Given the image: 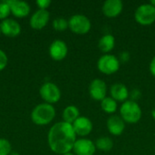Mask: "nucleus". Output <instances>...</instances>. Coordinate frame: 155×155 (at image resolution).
Segmentation results:
<instances>
[{"label":"nucleus","mask_w":155,"mask_h":155,"mask_svg":"<svg viewBox=\"0 0 155 155\" xmlns=\"http://www.w3.org/2000/svg\"><path fill=\"white\" fill-rule=\"evenodd\" d=\"M7 63H8V58L6 54L2 49H0V72L6 67Z\"/></svg>","instance_id":"nucleus-25"},{"label":"nucleus","mask_w":155,"mask_h":155,"mask_svg":"<svg viewBox=\"0 0 155 155\" xmlns=\"http://www.w3.org/2000/svg\"><path fill=\"white\" fill-rule=\"evenodd\" d=\"M111 97L116 102H125L129 96V91L127 87L121 83L114 84L110 89Z\"/></svg>","instance_id":"nucleus-17"},{"label":"nucleus","mask_w":155,"mask_h":155,"mask_svg":"<svg viewBox=\"0 0 155 155\" xmlns=\"http://www.w3.org/2000/svg\"><path fill=\"white\" fill-rule=\"evenodd\" d=\"M72 125L76 135L79 136H86L93 130V123L86 116H80Z\"/></svg>","instance_id":"nucleus-14"},{"label":"nucleus","mask_w":155,"mask_h":155,"mask_svg":"<svg viewBox=\"0 0 155 155\" xmlns=\"http://www.w3.org/2000/svg\"><path fill=\"white\" fill-rule=\"evenodd\" d=\"M151 4H152L153 5H154V6H155V0H152V2H151Z\"/></svg>","instance_id":"nucleus-31"},{"label":"nucleus","mask_w":155,"mask_h":155,"mask_svg":"<svg viewBox=\"0 0 155 155\" xmlns=\"http://www.w3.org/2000/svg\"><path fill=\"white\" fill-rule=\"evenodd\" d=\"M49 19L50 13L48 10L38 9L32 15L30 18V25L35 30H41L48 24Z\"/></svg>","instance_id":"nucleus-11"},{"label":"nucleus","mask_w":155,"mask_h":155,"mask_svg":"<svg viewBox=\"0 0 155 155\" xmlns=\"http://www.w3.org/2000/svg\"><path fill=\"white\" fill-rule=\"evenodd\" d=\"M39 94L41 98L46 104H50L57 103L61 98V91L59 87L51 82H47L42 84L39 90Z\"/></svg>","instance_id":"nucleus-7"},{"label":"nucleus","mask_w":155,"mask_h":155,"mask_svg":"<svg viewBox=\"0 0 155 155\" xmlns=\"http://www.w3.org/2000/svg\"><path fill=\"white\" fill-rule=\"evenodd\" d=\"M134 18L143 25H152L155 21V6L151 3L139 5L135 10Z\"/></svg>","instance_id":"nucleus-5"},{"label":"nucleus","mask_w":155,"mask_h":155,"mask_svg":"<svg viewBox=\"0 0 155 155\" xmlns=\"http://www.w3.org/2000/svg\"><path fill=\"white\" fill-rule=\"evenodd\" d=\"M10 6L11 14L17 18H24L27 16L30 13V5L25 1L19 0H7Z\"/></svg>","instance_id":"nucleus-13"},{"label":"nucleus","mask_w":155,"mask_h":155,"mask_svg":"<svg viewBox=\"0 0 155 155\" xmlns=\"http://www.w3.org/2000/svg\"><path fill=\"white\" fill-rule=\"evenodd\" d=\"M76 134L71 124L64 121L54 124L49 130L47 142L50 149L57 154L71 153L76 141Z\"/></svg>","instance_id":"nucleus-1"},{"label":"nucleus","mask_w":155,"mask_h":155,"mask_svg":"<svg viewBox=\"0 0 155 155\" xmlns=\"http://www.w3.org/2000/svg\"><path fill=\"white\" fill-rule=\"evenodd\" d=\"M115 45V39L113 35L111 34H105L104 35L99 42H98V47L99 49L104 52V53H109L110 51H112Z\"/></svg>","instance_id":"nucleus-18"},{"label":"nucleus","mask_w":155,"mask_h":155,"mask_svg":"<svg viewBox=\"0 0 155 155\" xmlns=\"http://www.w3.org/2000/svg\"><path fill=\"white\" fill-rule=\"evenodd\" d=\"M9 155H20L17 152H15V151H12L11 153H10V154Z\"/></svg>","instance_id":"nucleus-28"},{"label":"nucleus","mask_w":155,"mask_h":155,"mask_svg":"<svg viewBox=\"0 0 155 155\" xmlns=\"http://www.w3.org/2000/svg\"><path fill=\"white\" fill-rule=\"evenodd\" d=\"M94 143L97 149L104 151V152H109L110 150H112L114 146V142L112 141L111 138L107 136H101L100 138L96 140Z\"/></svg>","instance_id":"nucleus-20"},{"label":"nucleus","mask_w":155,"mask_h":155,"mask_svg":"<svg viewBox=\"0 0 155 155\" xmlns=\"http://www.w3.org/2000/svg\"><path fill=\"white\" fill-rule=\"evenodd\" d=\"M150 71H151L152 74L155 76V56L152 59V61L150 63Z\"/></svg>","instance_id":"nucleus-27"},{"label":"nucleus","mask_w":155,"mask_h":155,"mask_svg":"<svg viewBox=\"0 0 155 155\" xmlns=\"http://www.w3.org/2000/svg\"><path fill=\"white\" fill-rule=\"evenodd\" d=\"M53 27H54V30L59 31V32L64 31V30H66V29L69 27V25H68V21H67L65 18H63V17L55 18V19L53 21Z\"/></svg>","instance_id":"nucleus-22"},{"label":"nucleus","mask_w":155,"mask_h":155,"mask_svg":"<svg viewBox=\"0 0 155 155\" xmlns=\"http://www.w3.org/2000/svg\"><path fill=\"white\" fill-rule=\"evenodd\" d=\"M68 54V47L64 41L56 39L52 42L49 47V54L54 61H62Z\"/></svg>","instance_id":"nucleus-8"},{"label":"nucleus","mask_w":155,"mask_h":155,"mask_svg":"<svg viewBox=\"0 0 155 155\" xmlns=\"http://www.w3.org/2000/svg\"><path fill=\"white\" fill-rule=\"evenodd\" d=\"M63 155H75L74 153H65V154H63Z\"/></svg>","instance_id":"nucleus-30"},{"label":"nucleus","mask_w":155,"mask_h":155,"mask_svg":"<svg viewBox=\"0 0 155 155\" xmlns=\"http://www.w3.org/2000/svg\"><path fill=\"white\" fill-rule=\"evenodd\" d=\"M35 3L37 6L39 7V9H42V10H47V8L51 5L50 0H37Z\"/></svg>","instance_id":"nucleus-26"},{"label":"nucleus","mask_w":155,"mask_h":155,"mask_svg":"<svg viewBox=\"0 0 155 155\" xmlns=\"http://www.w3.org/2000/svg\"><path fill=\"white\" fill-rule=\"evenodd\" d=\"M55 116V109L54 107L46 103L40 104L36 105L32 113H31V119L33 123L36 125H47L50 124Z\"/></svg>","instance_id":"nucleus-2"},{"label":"nucleus","mask_w":155,"mask_h":155,"mask_svg":"<svg viewBox=\"0 0 155 155\" xmlns=\"http://www.w3.org/2000/svg\"><path fill=\"white\" fill-rule=\"evenodd\" d=\"M120 116L126 123L135 124L142 117V109L134 100H126L120 107Z\"/></svg>","instance_id":"nucleus-3"},{"label":"nucleus","mask_w":155,"mask_h":155,"mask_svg":"<svg viewBox=\"0 0 155 155\" xmlns=\"http://www.w3.org/2000/svg\"><path fill=\"white\" fill-rule=\"evenodd\" d=\"M68 25L72 32L78 35H84L91 29L90 19L82 14H75L68 20Z\"/></svg>","instance_id":"nucleus-4"},{"label":"nucleus","mask_w":155,"mask_h":155,"mask_svg":"<svg viewBox=\"0 0 155 155\" xmlns=\"http://www.w3.org/2000/svg\"><path fill=\"white\" fill-rule=\"evenodd\" d=\"M124 8L121 0H106L103 5V13L108 17H115L119 15Z\"/></svg>","instance_id":"nucleus-15"},{"label":"nucleus","mask_w":155,"mask_h":155,"mask_svg":"<svg viewBox=\"0 0 155 155\" xmlns=\"http://www.w3.org/2000/svg\"><path fill=\"white\" fill-rule=\"evenodd\" d=\"M12 152V146L9 141L0 138V155H9Z\"/></svg>","instance_id":"nucleus-24"},{"label":"nucleus","mask_w":155,"mask_h":155,"mask_svg":"<svg viewBox=\"0 0 155 155\" xmlns=\"http://www.w3.org/2000/svg\"><path fill=\"white\" fill-rule=\"evenodd\" d=\"M107 86L104 81L96 78L94 79L89 84V94L91 97L97 101H102L106 97Z\"/></svg>","instance_id":"nucleus-10"},{"label":"nucleus","mask_w":155,"mask_h":155,"mask_svg":"<svg viewBox=\"0 0 155 155\" xmlns=\"http://www.w3.org/2000/svg\"><path fill=\"white\" fill-rule=\"evenodd\" d=\"M107 128L113 135H120L125 128V122L119 115H112L107 120Z\"/></svg>","instance_id":"nucleus-16"},{"label":"nucleus","mask_w":155,"mask_h":155,"mask_svg":"<svg viewBox=\"0 0 155 155\" xmlns=\"http://www.w3.org/2000/svg\"><path fill=\"white\" fill-rule=\"evenodd\" d=\"M101 107L105 113L113 114L117 110L118 104L112 97H105L104 100L101 101Z\"/></svg>","instance_id":"nucleus-21"},{"label":"nucleus","mask_w":155,"mask_h":155,"mask_svg":"<svg viewBox=\"0 0 155 155\" xmlns=\"http://www.w3.org/2000/svg\"><path fill=\"white\" fill-rule=\"evenodd\" d=\"M0 29L1 33L7 37H16L21 33L20 24L11 18L3 20L0 23Z\"/></svg>","instance_id":"nucleus-12"},{"label":"nucleus","mask_w":155,"mask_h":155,"mask_svg":"<svg viewBox=\"0 0 155 155\" xmlns=\"http://www.w3.org/2000/svg\"><path fill=\"white\" fill-rule=\"evenodd\" d=\"M1 34H2V33H1V29H0V35H1Z\"/></svg>","instance_id":"nucleus-32"},{"label":"nucleus","mask_w":155,"mask_h":155,"mask_svg":"<svg viewBox=\"0 0 155 155\" xmlns=\"http://www.w3.org/2000/svg\"><path fill=\"white\" fill-rule=\"evenodd\" d=\"M97 67L102 73L105 74H112L119 70L120 60L114 54H104L98 59Z\"/></svg>","instance_id":"nucleus-6"},{"label":"nucleus","mask_w":155,"mask_h":155,"mask_svg":"<svg viewBox=\"0 0 155 155\" xmlns=\"http://www.w3.org/2000/svg\"><path fill=\"white\" fill-rule=\"evenodd\" d=\"M11 14L10 6L7 1H1L0 2V20H5Z\"/></svg>","instance_id":"nucleus-23"},{"label":"nucleus","mask_w":155,"mask_h":155,"mask_svg":"<svg viewBox=\"0 0 155 155\" xmlns=\"http://www.w3.org/2000/svg\"><path fill=\"white\" fill-rule=\"evenodd\" d=\"M80 117L79 110L74 105H68L64 108L63 112V119L64 122L73 124L77 118Z\"/></svg>","instance_id":"nucleus-19"},{"label":"nucleus","mask_w":155,"mask_h":155,"mask_svg":"<svg viewBox=\"0 0 155 155\" xmlns=\"http://www.w3.org/2000/svg\"><path fill=\"white\" fill-rule=\"evenodd\" d=\"M73 151L75 155H94L96 151V146L93 141L81 138L75 141Z\"/></svg>","instance_id":"nucleus-9"},{"label":"nucleus","mask_w":155,"mask_h":155,"mask_svg":"<svg viewBox=\"0 0 155 155\" xmlns=\"http://www.w3.org/2000/svg\"><path fill=\"white\" fill-rule=\"evenodd\" d=\"M152 115H153V117L155 119V106L153 107V111H152Z\"/></svg>","instance_id":"nucleus-29"}]
</instances>
